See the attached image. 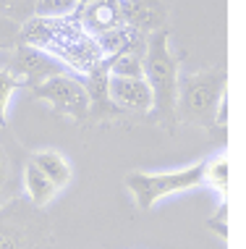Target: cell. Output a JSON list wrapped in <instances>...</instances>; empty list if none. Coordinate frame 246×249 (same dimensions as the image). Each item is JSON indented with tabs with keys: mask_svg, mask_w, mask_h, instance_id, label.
Wrapping results in <instances>:
<instances>
[{
	"mask_svg": "<svg viewBox=\"0 0 246 249\" xmlns=\"http://www.w3.org/2000/svg\"><path fill=\"white\" fill-rule=\"evenodd\" d=\"M16 45H29V48L42 50L45 55H50L55 63H61L66 71L79 79L105 60L97 37H92L76 16H32L18 29Z\"/></svg>",
	"mask_w": 246,
	"mask_h": 249,
	"instance_id": "1",
	"label": "cell"
},
{
	"mask_svg": "<svg viewBox=\"0 0 246 249\" xmlns=\"http://www.w3.org/2000/svg\"><path fill=\"white\" fill-rule=\"evenodd\" d=\"M142 71L144 82L152 92V110L149 116L157 126L165 131H176L178 118H176V105H178V58L170 50V35L168 29L152 32L147 35L142 55Z\"/></svg>",
	"mask_w": 246,
	"mask_h": 249,
	"instance_id": "2",
	"label": "cell"
},
{
	"mask_svg": "<svg viewBox=\"0 0 246 249\" xmlns=\"http://www.w3.org/2000/svg\"><path fill=\"white\" fill-rule=\"evenodd\" d=\"M225 82H228L225 66H212V69L181 76L178 79L176 118L181 124L217 134V107H220V100L228 95Z\"/></svg>",
	"mask_w": 246,
	"mask_h": 249,
	"instance_id": "3",
	"label": "cell"
},
{
	"mask_svg": "<svg viewBox=\"0 0 246 249\" xmlns=\"http://www.w3.org/2000/svg\"><path fill=\"white\" fill-rule=\"evenodd\" d=\"M55 228L45 210L24 197L0 207V249H52Z\"/></svg>",
	"mask_w": 246,
	"mask_h": 249,
	"instance_id": "4",
	"label": "cell"
},
{
	"mask_svg": "<svg viewBox=\"0 0 246 249\" xmlns=\"http://www.w3.org/2000/svg\"><path fill=\"white\" fill-rule=\"evenodd\" d=\"M202 171H204V160L191 163L186 168H178V171H160V173L131 171L126 176V189L131 192L139 210L147 213L165 197L199 189L202 186Z\"/></svg>",
	"mask_w": 246,
	"mask_h": 249,
	"instance_id": "5",
	"label": "cell"
},
{
	"mask_svg": "<svg viewBox=\"0 0 246 249\" xmlns=\"http://www.w3.org/2000/svg\"><path fill=\"white\" fill-rule=\"evenodd\" d=\"M29 92L39 103H48L55 116H68V118L79 121V124L89 121V97H86L82 79L74 76V73L50 76L42 84L32 87Z\"/></svg>",
	"mask_w": 246,
	"mask_h": 249,
	"instance_id": "6",
	"label": "cell"
},
{
	"mask_svg": "<svg viewBox=\"0 0 246 249\" xmlns=\"http://www.w3.org/2000/svg\"><path fill=\"white\" fill-rule=\"evenodd\" d=\"M21 87H37L45 79L58 76V73H68L61 63H55L50 55H45L42 50L29 48V45H13L11 48V60L8 66H3Z\"/></svg>",
	"mask_w": 246,
	"mask_h": 249,
	"instance_id": "7",
	"label": "cell"
},
{
	"mask_svg": "<svg viewBox=\"0 0 246 249\" xmlns=\"http://www.w3.org/2000/svg\"><path fill=\"white\" fill-rule=\"evenodd\" d=\"M29 152L13 137L11 126H0V207L21 197V173Z\"/></svg>",
	"mask_w": 246,
	"mask_h": 249,
	"instance_id": "8",
	"label": "cell"
},
{
	"mask_svg": "<svg viewBox=\"0 0 246 249\" xmlns=\"http://www.w3.org/2000/svg\"><path fill=\"white\" fill-rule=\"evenodd\" d=\"M74 16L82 21V26L92 37H99V35H105V32L126 26L121 0H82Z\"/></svg>",
	"mask_w": 246,
	"mask_h": 249,
	"instance_id": "9",
	"label": "cell"
},
{
	"mask_svg": "<svg viewBox=\"0 0 246 249\" xmlns=\"http://www.w3.org/2000/svg\"><path fill=\"white\" fill-rule=\"evenodd\" d=\"M108 92L118 110L129 113H149L152 110V92L144 79L131 76H108Z\"/></svg>",
	"mask_w": 246,
	"mask_h": 249,
	"instance_id": "10",
	"label": "cell"
},
{
	"mask_svg": "<svg viewBox=\"0 0 246 249\" xmlns=\"http://www.w3.org/2000/svg\"><path fill=\"white\" fill-rule=\"evenodd\" d=\"M108 60H102L99 66H95L86 76H82V84L86 89V97H89V121H105V118H115L121 116L115 105L110 100L108 92Z\"/></svg>",
	"mask_w": 246,
	"mask_h": 249,
	"instance_id": "11",
	"label": "cell"
},
{
	"mask_svg": "<svg viewBox=\"0 0 246 249\" xmlns=\"http://www.w3.org/2000/svg\"><path fill=\"white\" fill-rule=\"evenodd\" d=\"M29 163L34 165L58 192L66 189V186L71 184V178H74V168H71V163L58 150H37V152H29Z\"/></svg>",
	"mask_w": 246,
	"mask_h": 249,
	"instance_id": "12",
	"label": "cell"
},
{
	"mask_svg": "<svg viewBox=\"0 0 246 249\" xmlns=\"http://www.w3.org/2000/svg\"><path fill=\"white\" fill-rule=\"evenodd\" d=\"M21 197L26 202H32L34 207H39V210H45V207L58 197V189L29 163V160H26L24 173H21Z\"/></svg>",
	"mask_w": 246,
	"mask_h": 249,
	"instance_id": "13",
	"label": "cell"
},
{
	"mask_svg": "<svg viewBox=\"0 0 246 249\" xmlns=\"http://www.w3.org/2000/svg\"><path fill=\"white\" fill-rule=\"evenodd\" d=\"M228 152L220 150L212 158L204 160V171H202V186H210L212 192H217L225 199L228 197Z\"/></svg>",
	"mask_w": 246,
	"mask_h": 249,
	"instance_id": "14",
	"label": "cell"
},
{
	"mask_svg": "<svg viewBox=\"0 0 246 249\" xmlns=\"http://www.w3.org/2000/svg\"><path fill=\"white\" fill-rule=\"evenodd\" d=\"M0 16L16 26H24L34 16V0H0Z\"/></svg>",
	"mask_w": 246,
	"mask_h": 249,
	"instance_id": "15",
	"label": "cell"
},
{
	"mask_svg": "<svg viewBox=\"0 0 246 249\" xmlns=\"http://www.w3.org/2000/svg\"><path fill=\"white\" fill-rule=\"evenodd\" d=\"M82 0H34V16L55 18V16H74Z\"/></svg>",
	"mask_w": 246,
	"mask_h": 249,
	"instance_id": "16",
	"label": "cell"
},
{
	"mask_svg": "<svg viewBox=\"0 0 246 249\" xmlns=\"http://www.w3.org/2000/svg\"><path fill=\"white\" fill-rule=\"evenodd\" d=\"M16 89H21V84L5 69H0V126H8V105L11 97L16 95Z\"/></svg>",
	"mask_w": 246,
	"mask_h": 249,
	"instance_id": "17",
	"label": "cell"
},
{
	"mask_svg": "<svg viewBox=\"0 0 246 249\" xmlns=\"http://www.w3.org/2000/svg\"><path fill=\"white\" fill-rule=\"evenodd\" d=\"M204 226H207L215 236H220L223 241H228V207H225V202L215 210L212 218H207V223H204Z\"/></svg>",
	"mask_w": 246,
	"mask_h": 249,
	"instance_id": "18",
	"label": "cell"
},
{
	"mask_svg": "<svg viewBox=\"0 0 246 249\" xmlns=\"http://www.w3.org/2000/svg\"><path fill=\"white\" fill-rule=\"evenodd\" d=\"M18 29L21 26H16L13 21L0 16V42H8V45H16V37H18Z\"/></svg>",
	"mask_w": 246,
	"mask_h": 249,
	"instance_id": "19",
	"label": "cell"
},
{
	"mask_svg": "<svg viewBox=\"0 0 246 249\" xmlns=\"http://www.w3.org/2000/svg\"><path fill=\"white\" fill-rule=\"evenodd\" d=\"M131 3H163V0H131Z\"/></svg>",
	"mask_w": 246,
	"mask_h": 249,
	"instance_id": "20",
	"label": "cell"
},
{
	"mask_svg": "<svg viewBox=\"0 0 246 249\" xmlns=\"http://www.w3.org/2000/svg\"><path fill=\"white\" fill-rule=\"evenodd\" d=\"M13 45H8V42H0V50H11Z\"/></svg>",
	"mask_w": 246,
	"mask_h": 249,
	"instance_id": "21",
	"label": "cell"
}]
</instances>
